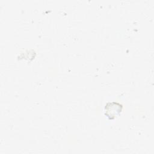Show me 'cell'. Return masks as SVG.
Wrapping results in <instances>:
<instances>
[{
    "label": "cell",
    "instance_id": "cell-1",
    "mask_svg": "<svg viewBox=\"0 0 154 154\" xmlns=\"http://www.w3.org/2000/svg\"><path fill=\"white\" fill-rule=\"evenodd\" d=\"M123 109V105L120 103L108 102L105 106V114L109 119H114L120 114Z\"/></svg>",
    "mask_w": 154,
    "mask_h": 154
}]
</instances>
